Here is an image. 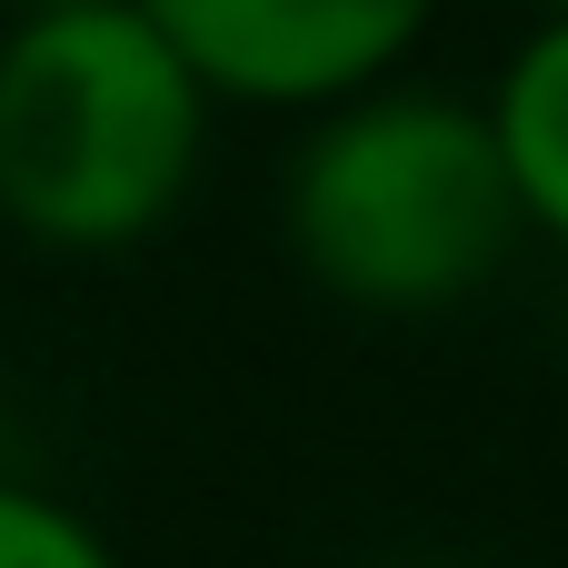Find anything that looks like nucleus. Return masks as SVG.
<instances>
[{"instance_id": "nucleus-1", "label": "nucleus", "mask_w": 568, "mask_h": 568, "mask_svg": "<svg viewBox=\"0 0 568 568\" xmlns=\"http://www.w3.org/2000/svg\"><path fill=\"white\" fill-rule=\"evenodd\" d=\"M280 240L320 300L359 320H439L479 300L529 230L499 180L479 90L379 80L300 120L280 160Z\"/></svg>"}, {"instance_id": "nucleus-4", "label": "nucleus", "mask_w": 568, "mask_h": 568, "mask_svg": "<svg viewBox=\"0 0 568 568\" xmlns=\"http://www.w3.org/2000/svg\"><path fill=\"white\" fill-rule=\"evenodd\" d=\"M499 180L519 200V230L568 250V20H529L499 60V80L479 90Z\"/></svg>"}, {"instance_id": "nucleus-3", "label": "nucleus", "mask_w": 568, "mask_h": 568, "mask_svg": "<svg viewBox=\"0 0 568 568\" xmlns=\"http://www.w3.org/2000/svg\"><path fill=\"white\" fill-rule=\"evenodd\" d=\"M210 110H290L320 120L379 80H409L419 40L449 0H130Z\"/></svg>"}, {"instance_id": "nucleus-5", "label": "nucleus", "mask_w": 568, "mask_h": 568, "mask_svg": "<svg viewBox=\"0 0 568 568\" xmlns=\"http://www.w3.org/2000/svg\"><path fill=\"white\" fill-rule=\"evenodd\" d=\"M0 568H120V549L80 499H60L50 479L0 469Z\"/></svg>"}, {"instance_id": "nucleus-7", "label": "nucleus", "mask_w": 568, "mask_h": 568, "mask_svg": "<svg viewBox=\"0 0 568 568\" xmlns=\"http://www.w3.org/2000/svg\"><path fill=\"white\" fill-rule=\"evenodd\" d=\"M509 10H529V20H568V0H509Z\"/></svg>"}, {"instance_id": "nucleus-8", "label": "nucleus", "mask_w": 568, "mask_h": 568, "mask_svg": "<svg viewBox=\"0 0 568 568\" xmlns=\"http://www.w3.org/2000/svg\"><path fill=\"white\" fill-rule=\"evenodd\" d=\"M409 568H459V559H409Z\"/></svg>"}, {"instance_id": "nucleus-2", "label": "nucleus", "mask_w": 568, "mask_h": 568, "mask_svg": "<svg viewBox=\"0 0 568 568\" xmlns=\"http://www.w3.org/2000/svg\"><path fill=\"white\" fill-rule=\"evenodd\" d=\"M210 90L130 10L0 30V230L50 260L150 250L210 170Z\"/></svg>"}, {"instance_id": "nucleus-6", "label": "nucleus", "mask_w": 568, "mask_h": 568, "mask_svg": "<svg viewBox=\"0 0 568 568\" xmlns=\"http://www.w3.org/2000/svg\"><path fill=\"white\" fill-rule=\"evenodd\" d=\"M70 10H110V0H0V30L10 20H70Z\"/></svg>"}]
</instances>
